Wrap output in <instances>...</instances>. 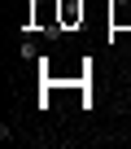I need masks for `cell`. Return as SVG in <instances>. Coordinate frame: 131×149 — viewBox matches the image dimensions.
I'll list each match as a JSON object with an SVG mask.
<instances>
[{
    "label": "cell",
    "instance_id": "1",
    "mask_svg": "<svg viewBox=\"0 0 131 149\" xmlns=\"http://www.w3.org/2000/svg\"><path fill=\"white\" fill-rule=\"evenodd\" d=\"M109 18H114V26H122V22L131 18V5H127V0H118V5L109 9Z\"/></svg>",
    "mask_w": 131,
    "mask_h": 149
},
{
    "label": "cell",
    "instance_id": "2",
    "mask_svg": "<svg viewBox=\"0 0 131 149\" xmlns=\"http://www.w3.org/2000/svg\"><path fill=\"white\" fill-rule=\"evenodd\" d=\"M61 18H66V22H74V18H83V5H74V0H66V5H61Z\"/></svg>",
    "mask_w": 131,
    "mask_h": 149
}]
</instances>
